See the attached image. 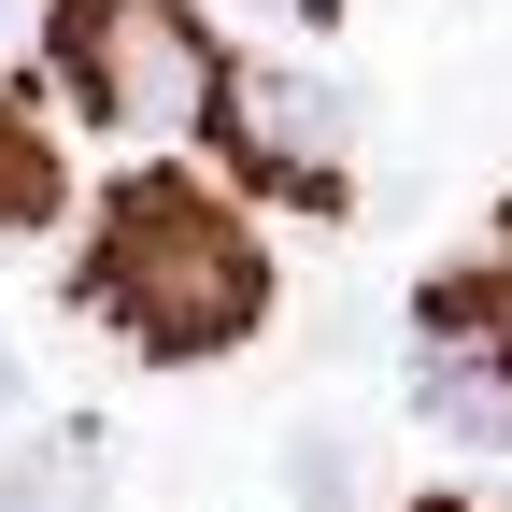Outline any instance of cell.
<instances>
[{
    "label": "cell",
    "mask_w": 512,
    "mask_h": 512,
    "mask_svg": "<svg viewBox=\"0 0 512 512\" xmlns=\"http://www.w3.org/2000/svg\"><path fill=\"white\" fill-rule=\"evenodd\" d=\"M200 143L285 214H342L356 200V100L328 72H285V57H228V86L200 114Z\"/></svg>",
    "instance_id": "cell-3"
},
{
    "label": "cell",
    "mask_w": 512,
    "mask_h": 512,
    "mask_svg": "<svg viewBox=\"0 0 512 512\" xmlns=\"http://www.w3.org/2000/svg\"><path fill=\"white\" fill-rule=\"evenodd\" d=\"M413 512H470V498H413Z\"/></svg>",
    "instance_id": "cell-10"
},
{
    "label": "cell",
    "mask_w": 512,
    "mask_h": 512,
    "mask_svg": "<svg viewBox=\"0 0 512 512\" xmlns=\"http://www.w3.org/2000/svg\"><path fill=\"white\" fill-rule=\"evenodd\" d=\"M242 15H285V29H328V15H356V0H242Z\"/></svg>",
    "instance_id": "cell-7"
},
{
    "label": "cell",
    "mask_w": 512,
    "mask_h": 512,
    "mask_svg": "<svg viewBox=\"0 0 512 512\" xmlns=\"http://www.w3.org/2000/svg\"><path fill=\"white\" fill-rule=\"evenodd\" d=\"M498 256H512V200H498Z\"/></svg>",
    "instance_id": "cell-11"
},
{
    "label": "cell",
    "mask_w": 512,
    "mask_h": 512,
    "mask_svg": "<svg viewBox=\"0 0 512 512\" xmlns=\"http://www.w3.org/2000/svg\"><path fill=\"white\" fill-rule=\"evenodd\" d=\"M498 512H512V498H498Z\"/></svg>",
    "instance_id": "cell-12"
},
{
    "label": "cell",
    "mask_w": 512,
    "mask_h": 512,
    "mask_svg": "<svg viewBox=\"0 0 512 512\" xmlns=\"http://www.w3.org/2000/svg\"><path fill=\"white\" fill-rule=\"evenodd\" d=\"M57 200H72L57 128H43L29 100H0V242H15V228H57Z\"/></svg>",
    "instance_id": "cell-6"
},
{
    "label": "cell",
    "mask_w": 512,
    "mask_h": 512,
    "mask_svg": "<svg viewBox=\"0 0 512 512\" xmlns=\"http://www.w3.org/2000/svg\"><path fill=\"white\" fill-rule=\"evenodd\" d=\"M413 399L441 441L512 456V256H470V271L413 285Z\"/></svg>",
    "instance_id": "cell-4"
},
{
    "label": "cell",
    "mask_w": 512,
    "mask_h": 512,
    "mask_svg": "<svg viewBox=\"0 0 512 512\" xmlns=\"http://www.w3.org/2000/svg\"><path fill=\"white\" fill-rule=\"evenodd\" d=\"M43 15H57V0H0V57H15V43H29Z\"/></svg>",
    "instance_id": "cell-8"
},
{
    "label": "cell",
    "mask_w": 512,
    "mask_h": 512,
    "mask_svg": "<svg viewBox=\"0 0 512 512\" xmlns=\"http://www.w3.org/2000/svg\"><path fill=\"white\" fill-rule=\"evenodd\" d=\"M15 384H29V356H15V342H0V413H15Z\"/></svg>",
    "instance_id": "cell-9"
},
{
    "label": "cell",
    "mask_w": 512,
    "mask_h": 512,
    "mask_svg": "<svg viewBox=\"0 0 512 512\" xmlns=\"http://www.w3.org/2000/svg\"><path fill=\"white\" fill-rule=\"evenodd\" d=\"M86 313L128 342V356H157V370H200L228 342L271 328V242L242 228V200H214L200 171H128L100 228H86Z\"/></svg>",
    "instance_id": "cell-1"
},
{
    "label": "cell",
    "mask_w": 512,
    "mask_h": 512,
    "mask_svg": "<svg viewBox=\"0 0 512 512\" xmlns=\"http://www.w3.org/2000/svg\"><path fill=\"white\" fill-rule=\"evenodd\" d=\"M0 512H114V441L100 427H43L29 456H0Z\"/></svg>",
    "instance_id": "cell-5"
},
{
    "label": "cell",
    "mask_w": 512,
    "mask_h": 512,
    "mask_svg": "<svg viewBox=\"0 0 512 512\" xmlns=\"http://www.w3.org/2000/svg\"><path fill=\"white\" fill-rule=\"evenodd\" d=\"M43 72H57V100H72L86 128L171 143V128L214 114L228 57L200 29V0H57V15H43Z\"/></svg>",
    "instance_id": "cell-2"
}]
</instances>
